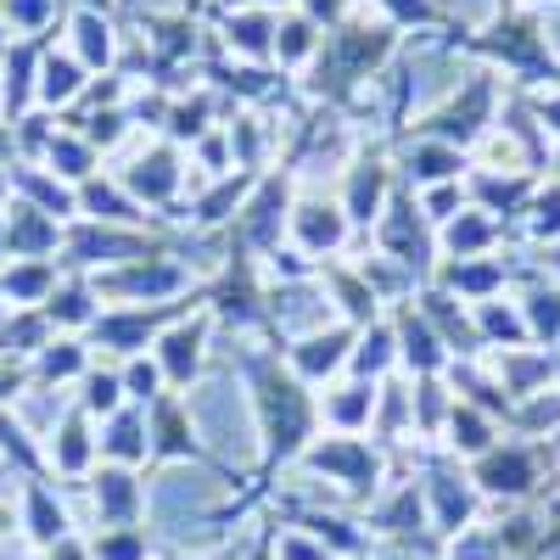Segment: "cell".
<instances>
[{
  "mask_svg": "<svg viewBox=\"0 0 560 560\" xmlns=\"http://www.w3.org/2000/svg\"><path fill=\"white\" fill-rule=\"evenodd\" d=\"M68 90H73V68L51 62V73H45V96H68Z\"/></svg>",
  "mask_w": 560,
  "mask_h": 560,
  "instance_id": "6da1fadb",
  "label": "cell"
}]
</instances>
